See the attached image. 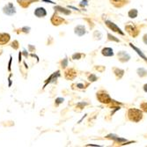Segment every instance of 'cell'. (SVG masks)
<instances>
[{
    "label": "cell",
    "instance_id": "cell-12",
    "mask_svg": "<svg viewBox=\"0 0 147 147\" xmlns=\"http://www.w3.org/2000/svg\"><path fill=\"white\" fill-rule=\"evenodd\" d=\"M74 33L78 35V36H83L84 34H86V26L83 25H78L74 28Z\"/></svg>",
    "mask_w": 147,
    "mask_h": 147
},
{
    "label": "cell",
    "instance_id": "cell-6",
    "mask_svg": "<svg viewBox=\"0 0 147 147\" xmlns=\"http://www.w3.org/2000/svg\"><path fill=\"white\" fill-rule=\"evenodd\" d=\"M50 21H51L53 26H59V25H61L63 23H65V20L63 17L59 16L57 12H55L54 14L52 15V17L50 19Z\"/></svg>",
    "mask_w": 147,
    "mask_h": 147
},
{
    "label": "cell",
    "instance_id": "cell-2",
    "mask_svg": "<svg viewBox=\"0 0 147 147\" xmlns=\"http://www.w3.org/2000/svg\"><path fill=\"white\" fill-rule=\"evenodd\" d=\"M97 99L101 103H105V104H109V103L112 102V100H111L110 96L108 94V92H105V91H100L97 93Z\"/></svg>",
    "mask_w": 147,
    "mask_h": 147
},
{
    "label": "cell",
    "instance_id": "cell-37",
    "mask_svg": "<svg viewBox=\"0 0 147 147\" xmlns=\"http://www.w3.org/2000/svg\"><path fill=\"white\" fill-rule=\"evenodd\" d=\"M42 1H44V2H49V3H51V4H55L54 2H52V1H49V0H42Z\"/></svg>",
    "mask_w": 147,
    "mask_h": 147
},
{
    "label": "cell",
    "instance_id": "cell-3",
    "mask_svg": "<svg viewBox=\"0 0 147 147\" xmlns=\"http://www.w3.org/2000/svg\"><path fill=\"white\" fill-rule=\"evenodd\" d=\"M125 30L132 37H137L138 35V34H139V31H138V28L132 23H129V24H127L125 26Z\"/></svg>",
    "mask_w": 147,
    "mask_h": 147
},
{
    "label": "cell",
    "instance_id": "cell-24",
    "mask_svg": "<svg viewBox=\"0 0 147 147\" xmlns=\"http://www.w3.org/2000/svg\"><path fill=\"white\" fill-rule=\"evenodd\" d=\"M83 56V54H81V53H75V54L72 55V59L74 60H78L81 58V57Z\"/></svg>",
    "mask_w": 147,
    "mask_h": 147
},
{
    "label": "cell",
    "instance_id": "cell-16",
    "mask_svg": "<svg viewBox=\"0 0 147 147\" xmlns=\"http://www.w3.org/2000/svg\"><path fill=\"white\" fill-rule=\"evenodd\" d=\"M54 10L57 11L62 12V13H63V14H65V15H70V14H71V11H70V10L66 9V8H63V7H62V6L57 5V6L54 7Z\"/></svg>",
    "mask_w": 147,
    "mask_h": 147
},
{
    "label": "cell",
    "instance_id": "cell-26",
    "mask_svg": "<svg viewBox=\"0 0 147 147\" xmlns=\"http://www.w3.org/2000/svg\"><path fill=\"white\" fill-rule=\"evenodd\" d=\"M93 37L98 39V40H100L101 37H102V34H101V33L100 31H95L94 34H93Z\"/></svg>",
    "mask_w": 147,
    "mask_h": 147
},
{
    "label": "cell",
    "instance_id": "cell-34",
    "mask_svg": "<svg viewBox=\"0 0 147 147\" xmlns=\"http://www.w3.org/2000/svg\"><path fill=\"white\" fill-rule=\"evenodd\" d=\"M28 50H29L30 52H33V51H34V50H35V48H34V47H33L32 45H28Z\"/></svg>",
    "mask_w": 147,
    "mask_h": 147
},
{
    "label": "cell",
    "instance_id": "cell-17",
    "mask_svg": "<svg viewBox=\"0 0 147 147\" xmlns=\"http://www.w3.org/2000/svg\"><path fill=\"white\" fill-rule=\"evenodd\" d=\"M110 1L115 7H122L127 4V0H110Z\"/></svg>",
    "mask_w": 147,
    "mask_h": 147
},
{
    "label": "cell",
    "instance_id": "cell-32",
    "mask_svg": "<svg viewBox=\"0 0 147 147\" xmlns=\"http://www.w3.org/2000/svg\"><path fill=\"white\" fill-rule=\"evenodd\" d=\"M80 5H81V6H86V5H87V0H82L81 3H80Z\"/></svg>",
    "mask_w": 147,
    "mask_h": 147
},
{
    "label": "cell",
    "instance_id": "cell-22",
    "mask_svg": "<svg viewBox=\"0 0 147 147\" xmlns=\"http://www.w3.org/2000/svg\"><path fill=\"white\" fill-rule=\"evenodd\" d=\"M137 72H138V75L139 77H145L147 75V71L144 68H138Z\"/></svg>",
    "mask_w": 147,
    "mask_h": 147
},
{
    "label": "cell",
    "instance_id": "cell-7",
    "mask_svg": "<svg viewBox=\"0 0 147 147\" xmlns=\"http://www.w3.org/2000/svg\"><path fill=\"white\" fill-rule=\"evenodd\" d=\"M34 2H39V0H17V3L19 4V5L23 9L28 8Z\"/></svg>",
    "mask_w": 147,
    "mask_h": 147
},
{
    "label": "cell",
    "instance_id": "cell-5",
    "mask_svg": "<svg viewBox=\"0 0 147 147\" xmlns=\"http://www.w3.org/2000/svg\"><path fill=\"white\" fill-rule=\"evenodd\" d=\"M105 24L107 25V26L109 28V29H111L113 32H115V33H117V34H120L121 35H124V33L122 31V29L120 28H118V26L114 23V22H112V21H110V20H105Z\"/></svg>",
    "mask_w": 147,
    "mask_h": 147
},
{
    "label": "cell",
    "instance_id": "cell-20",
    "mask_svg": "<svg viewBox=\"0 0 147 147\" xmlns=\"http://www.w3.org/2000/svg\"><path fill=\"white\" fill-rule=\"evenodd\" d=\"M114 73H115V75L116 76L117 78H121L124 74V71L122 70V69H119V68H115L114 69Z\"/></svg>",
    "mask_w": 147,
    "mask_h": 147
},
{
    "label": "cell",
    "instance_id": "cell-28",
    "mask_svg": "<svg viewBox=\"0 0 147 147\" xmlns=\"http://www.w3.org/2000/svg\"><path fill=\"white\" fill-rule=\"evenodd\" d=\"M108 37H109V41H115V42H120V40L116 39L115 36L111 35L110 34H108Z\"/></svg>",
    "mask_w": 147,
    "mask_h": 147
},
{
    "label": "cell",
    "instance_id": "cell-27",
    "mask_svg": "<svg viewBox=\"0 0 147 147\" xmlns=\"http://www.w3.org/2000/svg\"><path fill=\"white\" fill-rule=\"evenodd\" d=\"M61 66H62V68H65L66 66H68V59L67 58L63 59V61L61 62Z\"/></svg>",
    "mask_w": 147,
    "mask_h": 147
},
{
    "label": "cell",
    "instance_id": "cell-15",
    "mask_svg": "<svg viewBox=\"0 0 147 147\" xmlns=\"http://www.w3.org/2000/svg\"><path fill=\"white\" fill-rule=\"evenodd\" d=\"M129 46H130V47H131V48H132L133 49H134V50H135V51L137 52V54H138V56H140V57H142V58H143V59H144V60L145 62H147V57H146L144 56V53L142 52V50H140V49H139L138 48L135 47V46L133 45L132 43H129Z\"/></svg>",
    "mask_w": 147,
    "mask_h": 147
},
{
    "label": "cell",
    "instance_id": "cell-19",
    "mask_svg": "<svg viewBox=\"0 0 147 147\" xmlns=\"http://www.w3.org/2000/svg\"><path fill=\"white\" fill-rule=\"evenodd\" d=\"M138 11L137 9H131L128 12V16L130 19H135V18H137L138 17Z\"/></svg>",
    "mask_w": 147,
    "mask_h": 147
},
{
    "label": "cell",
    "instance_id": "cell-31",
    "mask_svg": "<svg viewBox=\"0 0 147 147\" xmlns=\"http://www.w3.org/2000/svg\"><path fill=\"white\" fill-rule=\"evenodd\" d=\"M76 86H77L78 88H79V89L86 88V87H85V85H83V84H81V83H78V84L76 85Z\"/></svg>",
    "mask_w": 147,
    "mask_h": 147
},
{
    "label": "cell",
    "instance_id": "cell-14",
    "mask_svg": "<svg viewBox=\"0 0 147 147\" xmlns=\"http://www.w3.org/2000/svg\"><path fill=\"white\" fill-rule=\"evenodd\" d=\"M101 54L104 57H113L114 56V50L111 48H104L101 50Z\"/></svg>",
    "mask_w": 147,
    "mask_h": 147
},
{
    "label": "cell",
    "instance_id": "cell-30",
    "mask_svg": "<svg viewBox=\"0 0 147 147\" xmlns=\"http://www.w3.org/2000/svg\"><path fill=\"white\" fill-rule=\"evenodd\" d=\"M63 98H57V100H56V106H58L59 104H61V103H63Z\"/></svg>",
    "mask_w": 147,
    "mask_h": 147
},
{
    "label": "cell",
    "instance_id": "cell-8",
    "mask_svg": "<svg viewBox=\"0 0 147 147\" xmlns=\"http://www.w3.org/2000/svg\"><path fill=\"white\" fill-rule=\"evenodd\" d=\"M11 40V35L7 33H0V46L6 45Z\"/></svg>",
    "mask_w": 147,
    "mask_h": 147
},
{
    "label": "cell",
    "instance_id": "cell-4",
    "mask_svg": "<svg viewBox=\"0 0 147 147\" xmlns=\"http://www.w3.org/2000/svg\"><path fill=\"white\" fill-rule=\"evenodd\" d=\"M3 12L5 13V15L12 16V15H14L16 13V8H15L14 5H13L12 3H8L7 5H5L3 7Z\"/></svg>",
    "mask_w": 147,
    "mask_h": 147
},
{
    "label": "cell",
    "instance_id": "cell-9",
    "mask_svg": "<svg viewBox=\"0 0 147 147\" xmlns=\"http://www.w3.org/2000/svg\"><path fill=\"white\" fill-rule=\"evenodd\" d=\"M64 77L66 79L68 80H72L77 77V71L73 68H70L68 70H66L64 72Z\"/></svg>",
    "mask_w": 147,
    "mask_h": 147
},
{
    "label": "cell",
    "instance_id": "cell-29",
    "mask_svg": "<svg viewBox=\"0 0 147 147\" xmlns=\"http://www.w3.org/2000/svg\"><path fill=\"white\" fill-rule=\"evenodd\" d=\"M140 108H141V109H142L144 112H146V113H147V102H143V103L140 105Z\"/></svg>",
    "mask_w": 147,
    "mask_h": 147
},
{
    "label": "cell",
    "instance_id": "cell-10",
    "mask_svg": "<svg viewBox=\"0 0 147 147\" xmlns=\"http://www.w3.org/2000/svg\"><path fill=\"white\" fill-rule=\"evenodd\" d=\"M117 57H118V59L121 61L122 63L128 62L130 59V56L125 51H120V52H118L117 53Z\"/></svg>",
    "mask_w": 147,
    "mask_h": 147
},
{
    "label": "cell",
    "instance_id": "cell-21",
    "mask_svg": "<svg viewBox=\"0 0 147 147\" xmlns=\"http://www.w3.org/2000/svg\"><path fill=\"white\" fill-rule=\"evenodd\" d=\"M30 28L29 26H24V28H20V29H16L15 30V32L16 33H18V34H20V33H24V34H28L29 32H30Z\"/></svg>",
    "mask_w": 147,
    "mask_h": 147
},
{
    "label": "cell",
    "instance_id": "cell-33",
    "mask_svg": "<svg viewBox=\"0 0 147 147\" xmlns=\"http://www.w3.org/2000/svg\"><path fill=\"white\" fill-rule=\"evenodd\" d=\"M143 42L147 45V34H145L143 36Z\"/></svg>",
    "mask_w": 147,
    "mask_h": 147
},
{
    "label": "cell",
    "instance_id": "cell-36",
    "mask_svg": "<svg viewBox=\"0 0 147 147\" xmlns=\"http://www.w3.org/2000/svg\"><path fill=\"white\" fill-rule=\"evenodd\" d=\"M143 88H144V91L145 92H147V84H145V85L144 86Z\"/></svg>",
    "mask_w": 147,
    "mask_h": 147
},
{
    "label": "cell",
    "instance_id": "cell-13",
    "mask_svg": "<svg viewBox=\"0 0 147 147\" xmlns=\"http://www.w3.org/2000/svg\"><path fill=\"white\" fill-rule=\"evenodd\" d=\"M107 138H109V139H113L115 142L116 143H119V144H121V143H123V142H126L127 140L124 139V138H119L118 136L115 135V134H109L106 137Z\"/></svg>",
    "mask_w": 147,
    "mask_h": 147
},
{
    "label": "cell",
    "instance_id": "cell-38",
    "mask_svg": "<svg viewBox=\"0 0 147 147\" xmlns=\"http://www.w3.org/2000/svg\"><path fill=\"white\" fill-rule=\"evenodd\" d=\"M87 146H99L98 144H87Z\"/></svg>",
    "mask_w": 147,
    "mask_h": 147
},
{
    "label": "cell",
    "instance_id": "cell-18",
    "mask_svg": "<svg viewBox=\"0 0 147 147\" xmlns=\"http://www.w3.org/2000/svg\"><path fill=\"white\" fill-rule=\"evenodd\" d=\"M59 72H60V71H57V72L53 73V74L49 77V78H48V79H47L46 84L44 85V87L48 85V83H50V82H52V81H54V80H56V79L57 78V77H59V75H60V74H59ZM44 87H43V88H44Z\"/></svg>",
    "mask_w": 147,
    "mask_h": 147
},
{
    "label": "cell",
    "instance_id": "cell-23",
    "mask_svg": "<svg viewBox=\"0 0 147 147\" xmlns=\"http://www.w3.org/2000/svg\"><path fill=\"white\" fill-rule=\"evenodd\" d=\"M13 49H18L19 48H20V43H19V42L18 41H13L11 43V45H10Z\"/></svg>",
    "mask_w": 147,
    "mask_h": 147
},
{
    "label": "cell",
    "instance_id": "cell-11",
    "mask_svg": "<svg viewBox=\"0 0 147 147\" xmlns=\"http://www.w3.org/2000/svg\"><path fill=\"white\" fill-rule=\"evenodd\" d=\"M34 14L37 18H44L47 15V11L43 7H38L34 10Z\"/></svg>",
    "mask_w": 147,
    "mask_h": 147
},
{
    "label": "cell",
    "instance_id": "cell-35",
    "mask_svg": "<svg viewBox=\"0 0 147 147\" xmlns=\"http://www.w3.org/2000/svg\"><path fill=\"white\" fill-rule=\"evenodd\" d=\"M11 57H10V62H9V66H8V71H11Z\"/></svg>",
    "mask_w": 147,
    "mask_h": 147
},
{
    "label": "cell",
    "instance_id": "cell-25",
    "mask_svg": "<svg viewBox=\"0 0 147 147\" xmlns=\"http://www.w3.org/2000/svg\"><path fill=\"white\" fill-rule=\"evenodd\" d=\"M88 80H89V81H91V82H94V81H96V80H97V76L94 75V74H91L88 77Z\"/></svg>",
    "mask_w": 147,
    "mask_h": 147
},
{
    "label": "cell",
    "instance_id": "cell-1",
    "mask_svg": "<svg viewBox=\"0 0 147 147\" xmlns=\"http://www.w3.org/2000/svg\"><path fill=\"white\" fill-rule=\"evenodd\" d=\"M128 117L131 122L138 123L143 118V112L140 109H129L128 111Z\"/></svg>",
    "mask_w": 147,
    "mask_h": 147
},
{
    "label": "cell",
    "instance_id": "cell-39",
    "mask_svg": "<svg viewBox=\"0 0 147 147\" xmlns=\"http://www.w3.org/2000/svg\"><path fill=\"white\" fill-rule=\"evenodd\" d=\"M1 54H2V49H0V56H1Z\"/></svg>",
    "mask_w": 147,
    "mask_h": 147
}]
</instances>
